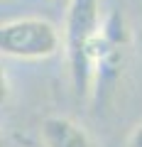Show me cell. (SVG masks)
I'll return each mask as SVG.
<instances>
[{
  "instance_id": "cell-3",
  "label": "cell",
  "mask_w": 142,
  "mask_h": 147,
  "mask_svg": "<svg viewBox=\"0 0 142 147\" xmlns=\"http://www.w3.org/2000/svg\"><path fill=\"white\" fill-rule=\"evenodd\" d=\"M44 147H96L93 137L76 120L64 115H52L42 123Z\"/></svg>"
},
{
  "instance_id": "cell-1",
  "label": "cell",
  "mask_w": 142,
  "mask_h": 147,
  "mask_svg": "<svg viewBox=\"0 0 142 147\" xmlns=\"http://www.w3.org/2000/svg\"><path fill=\"white\" fill-rule=\"evenodd\" d=\"M100 32V0H69L64 22V49L71 86L79 98L93 86V47Z\"/></svg>"
},
{
  "instance_id": "cell-2",
  "label": "cell",
  "mask_w": 142,
  "mask_h": 147,
  "mask_svg": "<svg viewBox=\"0 0 142 147\" xmlns=\"http://www.w3.org/2000/svg\"><path fill=\"white\" fill-rule=\"evenodd\" d=\"M61 49V34L42 17H22L0 25V54L15 59H49Z\"/></svg>"
},
{
  "instance_id": "cell-6",
  "label": "cell",
  "mask_w": 142,
  "mask_h": 147,
  "mask_svg": "<svg viewBox=\"0 0 142 147\" xmlns=\"http://www.w3.org/2000/svg\"><path fill=\"white\" fill-rule=\"evenodd\" d=\"M0 147H5V140H3V135H0Z\"/></svg>"
},
{
  "instance_id": "cell-5",
  "label": "cell",
  "mask_w": 142,
  "mask_h": 147,
  "mask_svg": "<svg viewBox=\"0 0 142 147\" xmlns=\"http://www.w3.org/2000/svg\"><path fill=\"white\" fill-rule=\"evenodd\" d=\"M127 147H142V123L130 132V137H127Z\"/></svg>"
},
{
  "instance_id": "cell-4",
  "label": "cell",
  "mask_w": 142,
  "mask_h": 147,
  "mask_svg": "<svg viewBox=\"0 0 142 147\" xmlns=\"http://www.w3.org/2000/svg\"><path fill=\"white\" fill-rule=\"evenodd\" d=\"M7 96H10V84H7L5 69H3V64H0V105L7 100Z\"/></svg>"
}]
</instances>
